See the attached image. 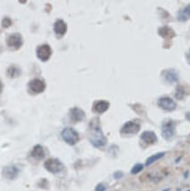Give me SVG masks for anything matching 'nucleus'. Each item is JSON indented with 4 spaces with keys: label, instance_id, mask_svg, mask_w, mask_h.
<instances>
[{
    "label": "nucleus",
    "instance_id": "nucleus-1",
    "mask_svg": "<svg viewBox=\"0 0 190 191\" xmlns=\"http://www.w3.org/2000/svg\"><path fill=\"white\" fill-rule=\"evenodd\" d=\"M91 136L89 138L91 143L93 146L96 148L104 146L107 142L105 136H104L103 133L100 127V121L98 118L93 119L90 123Z\"/></svg>",
    "mask_w": 190,
    "mask_h": 191
},
{
    "label": "nucleus",
    "instance_id": "nucleus-2",
    "mask_svg": "<svg viewBox=\"0 0 190 191\" xmlns=\"http://www.w3.org/2000/svg\"><path fill=\"white\" fill-rule=\"evenodd\" d=\"M61 137L65 143L71 145H74L80 140L79 133L71 127H66L61 132Z\"/></svg>",
    "mask_w": 190,
    "mask_h": 191
},
{
    "label": "nucleus",
    "instance_id": "nucleus-3",
    "mask_svg": "<svg viewBox=\"0 0 190 191\" xmlns=\"http://www.w3.org/2000/svg\"><path fill=\"white\" fill-rule=\"evenodd\" d=\"M175 123L174 121L168 119L166 120L162 125V135L164 139L167 140H171L175 134Z\"/></svg>",
    "mask_w": 190,
    "mask_h": 191
},
{
    "label": "nucleus",
    "instance_id": "nucleus-4",
    "mask_svg": "<svg viewBox=\"0 0 190 191\" xmlns=\"http://www.w3.org/2000/svg\"><path fill=\"white\" fill-rule=\"evenodd\" d=\"M44 167L47 171L52 173H58L64 169L62 163L57 159H49L44 163Z\"/></svg>",
    "mask_w": 190,
    "mask_h": 191
},
{
    "label": "nucleus",
    "instance_id": "nucleus-5",
    "mask_svg": "<svg viewBox=\"0 0 190 191\" xmlns=\"http://www.w3.org/2000/svg\"><path fill=\"white\" fill-rule=\"evenodd\" d=\"M23 44V40L21 34L14 33L10 34L7 38V44L9 47H12L15 50H19Z\"/></svg>",
    "mask_w": 190,
    "mask_h": 191
},
{
    "label": "nucleus",
    "instance_id": "nucleus-6",
    "mask_svg": "<svg viewBox=\"0 0 190 191\" xmlns=\"http://www.w3.org/2000/svg\"><path fill=\"white\" fill-rule=\"evenodd\" d=\"M158 106L166 111L175 110L177 107V103L169 97H163L158 100Z\"/></svg>",
    "mask_w": 190,
    "mask_h": 191
},
{
    "label": "nucleus",
    "instance_id": "nucleus-7",
    "mask_svg": "<svg viewBox=\"0 0 190 191\" xmlns=\"http://www.w3.org/2000/svg\"><path fill=\"white\" fill-rule=\"evenodd\" d=\"M52 49L48 44L41 45L37 48V55L38 59H40L43 62L49 60L52 55Z\"/></svg>",
    "mask_w": 190,
    "mask_h": 191
},
{
    "label": "nucleus",
    "instance_id": "nucleus-8",
    "mask_svg": "<svg viewBox=\"0 0 190 191\" xmlns=\"http://www.w3.org/2000/svg\"><path fill=\"white\" fill-rule=\"evenodd\" d=\"M140 130V125L133 121L125 123L121 127V133L124 134H136Z\"/></svg>",
    "mask_w": 190,
    "mask_h": 191
},
{
    "label": "nucleus",
    "instance_id": "nucleus-9",
    "mask_svg": "<svg viewBox=\"0 0 190 191\" xmlns=\"http://www.w3.org/2000/svg\"><path fill=\"white\" fill-rule=\"evenodd\" d=\"M29 86L31 91L36 94L41 93L46 88L45 83L40 79H34L31 80Z\"/></svg>",
    "mask_w": 190,
    "mask_h": 191
},
{
    "label": "nucleus",
    "instance_id": "nucleus-10",
    "mask_svg": "<svg viewBox=\"0 0 190 191\" xmlns=\"http://www.w3.org/2000/svg\"><path fill=\"white\" fill-rule=\"evenodd\" d=\"M70 118L74 122H79L84 120L85 118V112L78 107L72 108L70 110Z\"/></svg>",
    "mask_w": 190,
    "mask_h": 191
},
{
    "label": "nucleus",
    "instance_id": "nucleus-11",
    "mask_svg": "<svg viewBox=\"0 0 190 191\" xmlns=\"http://www.w3.org/2000/svg\"><path fill=\"white\" fill-rule=\"evenodd\" d=\"M2 175L5 178L8 179V180H13L18 176V169L17 167L14 166H6L2 170Z\"/></svg>",
    "mask_w": 190,
    "mask_h": 191
},
{
    "label": "nucleus",
    "instance_id": "nucleus-12",
    "mask_svg": "<svg viewBox=\"0 0 190 191\" xmlns=\"http://www.w3.org/2000/svg\"><path fill=\"white\" fill-rule=\"evenodd\" d=\"M141 140L144 142V143H147L148 145H152L156 142L157 140V137L156 135L154 132L150 131H145L141 135Z\"/></svg>",
    "mask_w": 190,
    "mask_h": 191
},
{
    "label": "nucleus",
    "instance_id": "nucleus-13",
    "mask_svg": "<svg viewBox=\"0 0 190 191\" xmlns=\"http://www.w3.org/2000/svg\"><path fill=\"white\" fill-rule=\"evenodd\" d=\"M67 29H68V26L64 20H58L55 21V24H54V31L58 35L63 36L67 32Z\"/></svg>",
    "mask_w": 190,
    "mask_h": 191
},
{
    "label": "nucleus",
    "instance_id": "nucleus-14",
    "mask_svg": "<svg viewBox=\"0 0 190 191\" xmlns=\"http://www.w3.org/2000/svg\"><path fill=\"white\" fill-rule=\"evenodd\" d=\"M109 103L106 100H98L94 103L93 110L97 113H103L109 107Z\"/></svg>",
    "mask_w": 190,
    "mask_h": 191
},
{
    "label": "nucleus",
    "instance_id": "nucleus-15",
    "mask_svg": "<svg viewBox=\"0 0 190 191\" xmlns=\"http://www.w3.org/2000/svg\"><path fill=\"white\" fill-rule=\"evenodd\" d=\"M31 157H34L36 160H41L45 157V152H44V150H43V147L41 145H37L33 148L32 151L31 152Z\"/></svg>",
    "mask_w": 190,
    "mask_h": 191
},
{
    "label": "nucleus",
    "instance_id": "nucleus-16",
    "mask_svg": "<svg viewBox=\"0 0 190 191\" xmlns=\"http://www.w3.org/2000/svg\"><path fill=\"white\" fill-rule=\"evenodd\" d=\"M159 34L161 37H163L165 39H171L176 35L175 31L168 26L160 28L159 29Z\"/></svg>",
    "mask_w": 190,
    "mask_h": 191
},
{
    "label": "nucleus",
    "instance_id": "nucleus-17",
    "mask_svg": "<svg viewBox=\"0 0 190 191\" xmlns=\"http://www.w3.org/2000/svg\"><path fill=\"white\" fill-rule=\"evenodd\" d=\"M164 77L166 81H168L169 83H177L179 79L178 74L175 70H168L166 72L164 75Z\"/></svg>",
    "mask_w": 190,
    "mask_h": 191
},
{
    "label": "nucleus",
    "instance_id": "nucleus-18",
    "mask_svg": "<svg viewBox=\"0 0 190 191\" xmlns=\"http://www.w3.org/2000/svg\"><path fill=\"white\" fill-rule=\"evenodd\" d=\"M178 20L180 22H185V21L188 20L190 19V4L188 5L187 7L183 8L177 16Z\"/></svg>",
    "mask_w": 190,
    "mask_h": 191
},
{
    "label": "nucleus",
    "instance_id": "nucleus-19",
    "mask_svg": "<svg viewBox=\"0 0 190 191\" xmlns=\"http://www.w3.org/2000/svg\"><path fill=\"white\" fill-rule=\"evenodd\" d=\"M21 71L20 69L17 67V66L13 65L10 66L8 67V69L7 70V75L8 76V77L10 78H15L17 77L20 75Z\"/></svg>",
    "mask_w": 190,
    "mask_h": 191
},
{
    "label": "nucleus",
    "instance_id": "nucleus-20",
    "mask_svg": "<svg viewBox=\"0 0 190 191\" xmlns=\"http://www.w3.org/2000/svg\"><path fill=\"white\" fill-rule=\"evenodd\" d=\"M165 154H166L165 152H159V153L155 154L150 156V157H148V158L147 159V160H146L145 165L147 166L151 165L153 163H154V162L158 160L159 159H161L163 157H164Z\"/></svg>",
    "mask_w": 190,
    "mask_h": 191
},
{
    "label": "nucleus",
    "instance_id": "nucleus-21",
    "mask_svg": "<svg viewBox=\"0 0 190 191\" xmlns=\"http://www.w3.org/2000/svg\"><path fill=\"white\" fill-rule=\"evenodd\" d=\"M184 95H185V90H184L183 87L181 86H178L177 87L176 91H175V98L177 100H182L184 98Z\"/></svg>",
    "mask_w": 190,
    "mask_h": 191
},
{
    "label": "nucleus",
    "instance_id": "nucleus-22",
    "mask_svg": "<svg viewBox=\"0 0 190 191\" xmlns=\"http://www.w3.org/2000/svg\"><path fill=\"white\" fill-rule=\"evenodd\" d=\"M144 169V165L142 164H136L133 167V169H131V173L133 175H136L142 172Z\"/></svg>",
    "mask_w": 190,
    "mask_h": 191
},
{
    "label": "nucleus",
    "instance_id": "nucleus-23",
    "mask_svg": "<svg viewBox=\"0 0 190 191\" xmlns=\"http://www.w3.org/2000/svg\"><path fill=\"white\" fill-rule=\"evenodd\" d=\"M11 25H12V20H11V19H10L9 17H4L2 21V27L7 29V28L10 27Z\"/></svg>",
    "mask_w": 190,
    "mask_h": 191
},
{
    "label": "nucleus",
    "instance_id": "nucleus-24",
    "mask_svg": "<svg viewBox=\"0 0 190 191\" xmlns=\"http://www.w3.org/2000/svg\"><path fill=\"white\" fill-rule=\"evenodd\" d=\"M105 187L104 186L103 184H100L97 185L95 190L96 191H105Z\"/></svg>",
    "mask_w": 190,
    "mask_h": 191
},
{
    "label": "nucleus",
    "instance_id": "nucleus-25",
    "mask_svg": "<svg viewBox=\"0 0 190 191\" xmlns=\"http://www.w3.org/2000/svg\"><path fill=\"white\" fill-rule=\"evenodd\" d=\"M122 176H123V173L121 172H116L114 174V177L116 179L121 178Z\"/></svg>",
    "mask_w": 190,
    "mask_h": 191
},
{
    "label": "nucleus",
    "instance_id": "nucleus-26",
    "mask_svg": "<svg viewBox=\"0 0 190 191\" xmlns=\"http://www.w3.org/2000/svg\"><path fill=\"white\" fill-rule=\"evenodd\" d=\"M186 56H187V61H188L189 64L190 65V50L187 53V54H186Z\"/></svg>",
    "mask_w": 190,
    "mask_h": 191
},
{
    "label": "nucleus",
    "instance_id": "nucleus-27",
    "mask_svg": "<svg viewBox=\"0 0 190 191\" xmlns=\"http://www.w3.org/2000/svg\"><path fill=\"white\" fill-rule=\"evenodd\" d=\"M186 117H187V119L190 121V112L187 113V115H186Z\"/></svg>",
    "mask_w": 190,
    "mask_h": 191
},
{
    "label": "nucleus",
    "instance_id": "nucleus-28",
    "mask_svg": "<svg viewBox=\"0 0 190 191\" xmlns=\"http://www.w3.org/2000/svg\"><path fill=\"white\" fill-rule=\"evenodd\" d=\"M2 88H3V86H2V83H1V81H0V94H1V92H2Z\"/></svg>",
    "mask_w": 190,
    "mask_h": 191
},
{
    "label": "nucleus",
    "instance_id": "nucleus-29",
    "mask_svg": "<svg viewBox=\"0 0 190 191\" xmlns=\"http://www.w3.org/2000/svg\"><path fill=\"white\" fill-rule=\"evenodd\" d=\"M164 191H170V190L169 189H167V190H165Z\"/></svg>",
    "mask_w": 190,
    "mask_h": 191
},
{
    "label": "nucleus",
    "instance_id": "nucleus-30",
    "mask_svg": "<svg viewBox=\"0 0 190 191\" xmlns=\"http://www.w3.org/2000/svg\"><path fill=\"white\" fill-rule=\"evenodd\" d=\"M188 191H190V190H189Z\"/></svg>",
    "mask_w": 190,
    "mask_h": 191
}]
</instances>
